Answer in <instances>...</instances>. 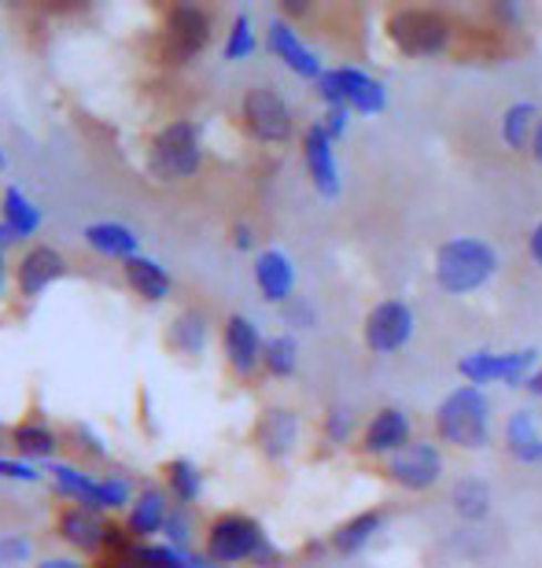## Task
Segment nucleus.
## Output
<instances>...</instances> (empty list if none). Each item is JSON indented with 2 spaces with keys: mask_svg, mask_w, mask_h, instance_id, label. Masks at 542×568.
<instances>
[{
  "mask_svg": "<svg viewBox=\"0 0 542 568\" xmlns=\"http://www.w3.org/2000/svg\"><path fill=\"white\" fill-rule=\"evenodd\" d=\"M203 554L214 568L252 565V568H280L285 554L269 531L247 514H218L203 531Z\"/></svg>",
  "mask_w": 542,
  "mask_h": 568,
  "instance_id": "1",
  "label": "nucleus"
},
{
  "mask_svg": "<svg viewBox=\"0 0 542 568\" xmlns=\"http://www.w3.org/2000/svg\"><path fill=\"white\" fill-rule=\"evenodd\" d=\"M432 425H436V439L447 443V447L469 454L488 450L494 443V414L488 392L472 388V384L450 388L436 406Z\"/></svg>",
  "mask_w": 542,
  "mask_h": 568,
  "instance_id": "2",
  "label": "nucleus"
},
{
  "mask_svg": "<svg viewBox=\"0 0 542 568\" xmlns=\"http://www.w3.org/2000/svg\"><path fill=\"white\" fill-rule=\"evenodd\" d=\"M502 258L491 241L480 236H450L436 247L432 255V277L439 292L447 295H472L499 277Z\"/></svg>",
  "mask_w": 542,
  "mask_h": 568,
  "instance_id": "3",
  "label": "nucleus"
},
{
  "mask_svg": "<svg viewBox=\"0 0 542 568\" xmlns=\"http://www.w3.org/2000/svg\"><path fill=\"white\" fill-rule=\"evenodd\" d=\"M388 41L410 60H436L454 49V19L439 8H395L384 19Z\"/></svg>",
  "mask_w": 542,
  "mask_h": 568,
  "instance_id": "4",
  "label": "nucleus"
},
{
  "mask_svg": "<svg viewBox=\"0 0 542 568\" xmlns=\"http://www.w3.org/2000/svg\"><path fill=\"white\" fill-rule=\"evenodd\" d=\"M203 130L192 119H174L149 144V174L163 185L192 181L203 170Z\"/></svg>",
  "mask_w": 542,
  "mask_h": 568,
  "instance_id": "5",
  "label": "nucleus"
},
{
  "mask_svg": "<svg viewBox=\"0 0 542 568\" xmlns=\"http://www.w3.org/2000/svg\"><path fill=\"white\" fill-rule=\"evenodd\" d=\"M241 126L255 144L285 148L296 141V111L274 85H252L241 100Z\"/></svg>",
  "mask_w": 542,
  "mask_h": 568,
  "instance_id": "6",
  "label": "nucleus"
},
{
  "mask_svg": "<svg viewBox=\"0 0 542 568\" xmlns=\"http://www.w3.org/2000/svg\"><path fill=\"white\" fill-rule=\"evenodd\" d=\"M539 369V347H517V351H469L458 358V377L483 388L488 384H505V388H524V381Z\"/></svg>",
  "mask_w": 542,
  "mask_h": 568,
  "instance_id": "7",
  "label": "nucleus"
},
{
  "mask_svg": "<svg viewBox=\"0 0 542 568\" xmlns=\"http://www.w3.org/2000/svg\"><path fill=\"white\" fill-rule=\"evenodd\" d=\"M214 41V16L203 4H174L163 16V63L185 67Z\"/></svg>",
  "mask_w": 542,
  "mask_h": 568,
  "instance_id": "8",
  "label": "nucleus"
},
{
  "mask_svg": "<svg viewBox=\"0 0 542 568\" xmlns=\"http://www.w3.org/2000/svg\"><path fill=\"white\" fill-rule=\"evenodd\" d=\"M413 328H417L413 306L399 300V295H388V300H380L366 314V322H361V344H366L369 355L388 358V355H399V351L410 344Z\"/></svg>",
  "mask_w": 542,
  "mask_h": 568,
  "instance_id": "9",
  "label": "nucleus"
},
{
  "mask_svg": "<svg viewBox=\"0 0 542 568\" xmlns=\"http://www.w3.org/2000/svg\"><path fill=\"white\" fill-rule=\"evenodd\" d=\"M384 473H388V480L395 487H402V491L428 495L432 487H439V480H443L447 462H443V450H439V443L413 439L402 454L388 458Z\"/></svg>",
  "mask_w": 542,
  "mask_h": 568,
  "instance_id": "10",
  "label": "nucleus"
},
{
  "mask_svg": "<svg viewBox=\"0 0 542 568\" xmlns=\"http://www.w3.org/2000/svg\"><path fill=\"white\" fill-rule=\"evenodd\" d=\"M252 443L266 462H288L303 443V417L292 410V406H280V403L263 406L255 417Z\"/></svg>",
  "mask_w": 542,
  "mask_h": 568,
  "instance_id": "11",
  "label": "nucleus"
},
{
  "mask_svg": "<svg viewBox=\"0 0 542 568\" xmlns=\"http://www.w3.org/2000/svg\"><path fill=\"white\" fill-rule=\"evenodd\" d=\"M71 274V263L60 247L52 244H30L19 255V263L11 266V284H16L19 300H41L55 281H63Z\"/></svg>",
  "mask_w": 542,
  "mask_h": 568,
  "instance_id": "12",
  "label": "nucleus"
},
{
  "mask_svg": "<svg viewBox=\"0 0 542 568\" xmlns=\"http://www.w3.org/2000/svg\"><path fill=\"white\" fill-rule=\"evenodd\" d=\"M263 328H258L247 314H229L222 322V355L225 366L233 369V377L252 381L263 369Z\"/></svg>",
  "mask_w": 542,
  "mask_h": 568,
  "instance_id": "13",
  "label": "nucleus"
},
{
  "mask_svg": "<svg viewBox=\"0 0 542 568\" xmlns=\"http://www.w3.org/2000/svg\"><path fill=\"white\" fill-rule=\"evenodd\" d=\"M413 443V422L402 406H380L358 432V450L369 458H395Z\"/></svg>",
  "mask_w": 542,
  "mask_h": 568,
  "instance_id": "14",
  "label": "nucleus"
},
{
  "mask_svg": "<svg viewBox=\"0 0 542 568\" xmlns=\"http://www.w3.org/2000/svg\"><path fill=\"white\" fill-rule=\"evenodd\" d=\"M303 148V166H307V178L314 192L321 200H336L344 192V178H340V159H336V144L329 141V133L321 130V122H310L299 138Z\"/></svg>",
  "mask_w": 542,
  "mask_h": 568,
  "instance_id": "15",
  "label": "nucleus"
},
{
  "mask_svg": "<svg viewBox=\"0 0 542 568\" xmlns=\"http://www.w3.org/2000/svg\"><path fill=\"white\" fill-rule=\"evenodd\" d=\"M266 49L274 52L292 74L303 78V82H318V78L329 71V67L321 63V55L303 41L296 22H288V19H274L266 27Z\"/></svg>",
  "mask_w": 542,
  "mask_h": 568,
  "instance_id": "16",
  "label": "nucleus"
},
{
  "mask_svg": "<svg viewBox=\"0 0 542 568\" xmlns=\"http://www.w3.org/2000/svg\"><path fill=\"white\" fill-rule=\"evenodd\" d=\"M108 517L85 506H63L60 517H55V536L85 558H96V554L108 550Z\"/></svg>",
  "mask_w": 542,
  "mask_h": 568,
  "instance_id": "17",
  "label": "nucleus"
},
{
  "mask_svg": "<svg viewBox=\"0 0 542 568\" xmlns=\"http://www.w3.org/2000/svg\"><path fill=\"white\" fill-rule=\"evenodd\" d=\"M171 509H174L171 495L160 484H144L137 498H133V506L126 509V536L133 542H152L155 536H163Z\"/></svg>",
  "mask_w": 542,
  "mask_h": 568,
  "instance_id": "18",
  "label": "nucleus"
},
{
  "mask_svg": "<svg viewBox=\"0 0 542 568\" xmlns=\"http://www.w3.org/2000/svg\"><path fill=\"white\" fill-rule=\"evenodd\" d=\"M252 277H255L258 295L274 306H285L292 295H296V263H292L280 247H266V252L255 255Z\"/></svg>",
  "mask_w": 542,
  "mask_h": 568,
  "instance_id": "19",
  "label": "nucleus"
},
{
  "mask_svg": "<svg viewBox=\"0 0 542 568\" xmlns=\"http://www.w3.org/2000/svg\"><path fill=\"white\" fill-rule=\"evenodd\" d=\"M336 78H340V89H344V108L351 111V115H380L384 108H388V89L377 74L361 71L355 63H344L336 67Z\"/></svg>",
  "mask_w": 542,
  "mask_h": 568,
  "instance_id": "20",
  "label": "nucleus"
},
{
  "mask_svg": "<svg viewBox=\"0 0 542 568\" xmlns=\"http://www.w3.org/2000/svg\"><path fill=\"white\" fill-rule=\"evenodd\" d=\"M8 443L16 447V458L30 462V465L33 462L52 465L55 454H60V447H63V436L44 422V417H22V422L11 425Z\"/></svg>",
  "mask_w": 542,
  "mask_h": 568,
  "instance_id": "21",
  "label": "nucleus"
},
{
  "mask_svg": "<svg viewBox=\"0 0 542 568\" xmlns=\"http://www.w3.org/2000/svg\"><path fill=\"white\" fill-rule=\"evenodd\" d=\"M211 336H214L211 317H207V311H200V306H185V311H177L171 317V325H166V347L181 358L207 355Z\"/></svg>",
  "mask_w": 542,
  "mask_h": 568,
  "instance_id": "22",
  "label": "nucleus"
},
{
  "mask_svg": "<svg viewBox=\"0 0 542 568\" xmlns=\"http://www.w3.org/2000/svg\"><path fill=\"white\" fill-rule=\"evenodd\" d=\"M122 281L133 295H141L144 303H166L174 295V277L160 258L152 255H137L130 263H122Z\"/></svg>",
  "mask_w": 542,
  "mask_h": 568,
  "instance_id": "23",
  "label": "nucleus"
},
{
  "mask_svg": "<svg viewBox=\"0 0 542 568\" xmlns=\"http://www.w3.org/2000/svg\"><path fill=\"white\" fill-rule=\"evenodd\" d=\"M502 443H505V450H510L513 462L539 465L542 462V425H539L535 410L521 406V410H513L510 417H505Z\"/></svg>",
  "mask_w": 542,
  "mask_h": 568,
  "instance_id": "24",
  "label": "nucleus"
},
{
  "mask_svg": "<svg viewBox=\"0 0 542 568\" xmlns=\"http://www.w3.org/2000/svg\"><path fill=\"white\" fill-rule=\"evenodd\" d=\"M85 244L93 247L100 258H115V263H130L141 255V236L126 222H93L85 225Z\"/></svg>",
  "mask_w": 542,
  "mask_h": 568,
  "instance_id": "25",
  "label": "nucleus"
},
{
  "mask_svg": "<svg viewBox=\"0 0 542 568\" xmlns=\"http://www.w3.org/2000/svg\"><path fill=\"white\" fill-rule=\"evenodd\" d=\"M384 520H388V514H384L380 506H369L361 509V514L347 517L344 525H336V531L329 536V547L340 554V558H355V554H361L369 547L372 539L384 531Z\"/></svg>",
  "mask_w": 542,
  "mask_h": 568,
  "instance_id": "26",
  "label": "nucleus"
},
{
  "mask_svg": "<svg viewBox=\"0 0 542 568\" xmlns=\"http://www.w3.org/2000/svg\"><path fill=\"white\" fill-rule=\"evenodd\" d=\"M450 509H454L458 520L466 525H483L494 509V495H491V484L483 476H461L450 487Z\"/></svg>",
  "mask_w": 542,
  "mask_h": 568,
  "instance_id": "27",
  "label": "nucleus"
},
{
  "mask_svg": "<svg viewBox=\"0 0 542 568\" xmlns=\"http://www.w3.org/2000/svg\"><path fill=\"white\" fill-rule=\"evenodd\" d=\"M203 487H207V480H203V469L192 458H171L163 465V491L171 495L174 506L192 509L203 498Z\"/></svg>",
  "mask_w": 542,
  "mask_h": 568,
  "instance_id": "28",
  "label": "nucleus"
},
{
  "mask_svg": "<svg viewBox=\"0 0 542 568\" xmlns=\"http://www.w3.org/2000/svg\"><path fill=\"white\" fill-rule=\"evenodd\" d=\"M0 222L16 233L19 244H27L30 236H38L44 219H41V207L27 196V192H22L19 185H8L4 196H0Z\"/></svg>",
  "mask_w": 542,
  "mask_h": 568,
  "instance_id": "29",
  "label": "nucleus"
},
{
  "mask_svg": "<svg viewBox=\"0 0 542 568\" xmlns=\"http://www.w3.org/2000/svg\"><path fill=\"white\" fill-rule=\"evenodd\" d=\"M539 119H542L539 104H532V100H513V104L505 108L502 119H499V138H502V144L510 148V152H528V148H532Z\"/></svg>",
  "mask_w": 542,
  "mask_h": 568,
  "instance_id": "30",
  "label": "nucleus"
},
{
  "mask_svg": "<svg viewBox=\"0 0 542 568\" xmlns=\"http://www.w3.org/2000/svg\"><path fill=\"white\" fill-rule=\"evenodd\" d=\"M49 473H52L55 491H60L63 498H71V506H85V509H93V514H96L100 476L85 473L82 465H71V462H52Z\"/></svg>",
  "mask_w": 542,
  "mask_h": 568,
  "instance_id": "31",
  "label": "nucleus"
},
{
  "mask_svg": "<svg viewBox=\"0 0 542 568\" xmlns=\"http://www.w3.org/2000/svg\"><path fill=\"white\" fill-rule=\"evenodd\" d=\"M263 369L274 381H292L299 373V339L292 333L266 336L263 344Z\"/></svg>",
  "mask_w": 542,
  "mask_h": 568,
  "instance_id": "32",
  "label": "nucleus"
},
{
  "mask_svg": "<svg viewBox=\"0 0 542 568\" xmlns=\"http://www.w3.org/2000/svg\"><path fill=\"white\" fill-rule=\"evenodd\" d=\"M258 49V33H255V19L252 11H236L229 30H225V44H222V60L225 63H244L252 60Z\"/></svg>",
  "mask_w": 542,
  "mask_h": 568,
  "instance_id": "33",
  "label": "nucleus"
},
{
  "mask_svg": "<svg viewBox=\"0 0 542 568\" xmlns=\"http://www.w3.org/2000/svg\"><path fill=\"white\" fill-rule=\"evenodd\" d=\"M133 480L126 473H108L100 476V487H96V514H122V509L133 506Z\"/></svg>",
  "mask_w": 542,
  "mask_h": 568,
  "instance_id": "34",
  "label": "nucleus"
},
{
  "mask_svg": "<svg viewBox=\"0 0 542 568\" xmlns=\"http://www.w3.org/2000/svg\"><path fill=\"white\" fill-rule=\"evenodd\" d=\"M358 436V417L351 406H344V403H333L329 410L321 414V439L329 443V447H347Z\"/></svg>",
  "mask_w": 542,
  "mask_h": 568,
  "instance_id": "35",
  "label": "nucleus"
},
{
  "mask_svg": "<svg viewBox=\"0 0 542 568\" xmlns=\"http://www.w3.org/2000/svg\"><path fill=\"white\" fill-rule=\"evenodd\" d=\"M67 439H71V447H74V454L78 458H85V462H104L108 458V439L100 436V432L93 428V425H71V432H67Z\"/></svg>",
  "mask_w": 542,
  "mask_h": 568,
  "instance_id": "36",
  "label": "nucleus"
},
{
  "mask_svg": "<svg viewBox=\"0 0 542 568\" xmlns=\"http://www.w3.org/2000/svg\"><path fill=\"white\" fill-rule=\"evenodd\" d=\"M280 317H285V325L292 328V336H296L318 325V306H314L307 295H292V300L280 306Z\"/></svg>",
  "mask_w": 542,
  "mask_h": 568,
  "instance_id": "37",
  "label": "nucleus"
},
{
  "mask_svg": "<svg viewBox=\"0 0 542 568\" xmlns=\"http://www.w3.org/2000/svg\"><path fill=\"white\" fill-rule=\"evenodd\" d=\"M192 536H196V525H192V509L174 506L171 517H166L163 539L171 542V547H177V550H192Z\"/></svg>",
  "mask_w": 542,
  "mask_h": 568,
  "instance_id": "38",
  "label": "nucleus"
},
{
  "mask_svg": "<svg viewBox=\"0 0 542 568\" xmlns=\"http://www.w3.org/2000/svg\"><path fill=\"white\" fill-rule=\"evenodd\" d=\"M30 554H33L30 536H19V531L0 536V565H4V568H16L22 561H30Z\"/></svg>",
  "mask_w": 542,
  "mask_h": 568,
  "instance_id": "39",
  "label": "nucleus"
},
{
  "mask_svg": "<svg viewBox=\"0 0 542 568\" xmlns=\"http://www.w3.org/2000/svg\"><path fill=\"white\" fill-rule=\"evenodd\" d=\"M0 480L8 484H41V469L22 458H0Z\"/></svg>",
  "mask_w": 542,
  "mask_h": 568,
  "instance_id": "40",
  "label": "nucleus"
},
{
  "mask_svg": "<svg viewBox=\"0 0 542 568\" xmlns=\"http://www.w3.org/2000/svg\"><path fill=\"white\" fill-rule=\"evenodd\" d=\"M318 122H321V130L329 133V141L340 144L347 138V130H351V111H347V108H325Z\"/></svg>",
  "mask_w": 542,
  "mask_h": 568,
  "instance_id": "41",
  "label": "nucleus"
},
{
  "mask_svg": "<svg viewBox=\"0 0 542 568\" xmlns=\"http://www.w3.org/2000/svg\"><path fill=\"white\" fill-rule=\"evenodd\" d=\"M229 236H233V247H236V252H255L258 236H255V225H252V222H236L233 230H229Z\"/></svg>",
  "mask_w": 542,
  "mask_h": 568,
  "instance_id": "42",
  "label": "nucleus"
},
{
  "mask_svg": "<svg viewBox=\"0 0 542 568\" xmlns=\"http://www.w3.org/2000/svg\"><path fill=\"white\" fill-rule=\"evenodd\" d=\"M528 258L542 270V222H535L532 233H528Z\"/></svg>",
  "mask_w": 542,
  "mask_h": 568,
  "instance_id": "43",
  "label": "nucleus"
},
{
  "mask_svg": "<svg viewBox=\"0 0 542 568\" xmlns=\"http://www.w3.org/2000/svg\"><path fill=\"white\" fill-rule=\"evenodd\" d=\"M491 11H494L499 19H505V27H510V30L524 19V4H494Z\"/></svg>",
  "mask_w": 542,
  "mask_h": 568,
  "instance_id": "44",
  "label": "nucleus"
},
{
  "mask_svg": "<svg viewBox=\"0 0 542 568\" xmlns=\"http://www.w3.org/2000/svg\"><path fill=\"white\" fill-rule=\"evenodd\" d=\"M33 568H93L89 561H78V558H63V554H55V558H44Z\"/></svg>",
  "mask_w": 542,
  "mask_h": 568,
  "instance_id": "45",
  "label": "nucleus"
},
{
  "mask_svg": "<svg viewBox=\"0 0 542 568\" xmlns=\"http://www.w3.org/2000/svg\"><path fill=\"white\" fill-rule=\"evenodd\" d=\"M100 568H144V565L133 561V554H130V547H126L122 554H108L104 565H100Z\"/></svg>",
  "mask_w": 542,
  "mask_h": 568,
  "instance_id": "46",
  "label": "nucleus"
},
{
  "mask_svg": "<svg viewBox=\"0 0 542 568\" xmlns=\"http://www.w3.org/2000/svg\"><path fill=\"white\" fill-rule=\"evenodd\" d=\"M8 284H11V266H8V252H0V306L8 300Z\"/></svg>",
  "mask_w": 542,
  "mask_h": 568,
  "instance_id": "47",
  "label": "nucleus"
},
{
  "mask_svg": "<svg viewBox=\"0 0 542 568\" xmlns=\"http://www.w3.org/2000/svg\"><path fill=\"white\" fill-rule=\"evenodd\" d=\"M524 388H528V395H532V399H542V366L524 381Z\"/></svg>",
  "mask_w": 542,
  "mask_h": 568,
  "instance_id": "48",
  "label": "nucleus"
},
{
  "mask_svg": "<svg viewBox=\"0 0 542 568\" xmlns=\"http://www.w3.org/2000/svg\"><path fill=\"white\" fill-rule=\"evenodd\" d=\"M528 152H532L535 166H542V119H539V126H535V138H532V148H528Z\"/></svg>",
  "mask_w": 542,
  "mask_h": 568,
  "instance_id": "49",
  "label": "nucleus"
},
{
  "mask_svg": "<svg viewBox=\"0 0 542 568\" xmlns=\"http://www.w3.org/2000/svg\"><path fill=\"white\" fill-rule=\"evenodd\" d=\"M8 170V155H4V148H0V174Z\"/></svg>",
  "mask_w": 542,
  "mask_h": 568,
  "instance_id": "50",
  "label": "nucleus"
},
{
  "mask_svg": "<svg viewBox=\"0 0 542 568\" xmlns=\"http://www.w3.org/2000/svg\"><path fill=\"white\" fill-rule=\"evenodd\" d=\"M0 439H4V428H0Z\"/></svg>",
  "mask_w": 542,
  "mask_h": 568,
  "instance_id": "51",
  "label": "nucleus"
}]
</instances>
